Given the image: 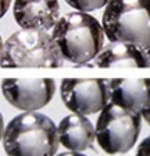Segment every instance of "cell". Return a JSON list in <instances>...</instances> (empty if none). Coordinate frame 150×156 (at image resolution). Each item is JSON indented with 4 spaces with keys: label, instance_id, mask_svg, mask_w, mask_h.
Wrapping results in <instances>:
<instances>
[{
    "label": "cell",
    "instance_id": "15",
    "mask_svg": "<svg viewBox=\"0 0 150 156\" xmlns=\"http://www.w3.org/2000/svg\"><path fill=\"white\" fill-rule=\"evenodd\" d=\"M141 115H142V118L145 119L146 122L150 125V101L148 103V105H146L145 108L142 110V112H141Z\"/></svg>",
    "mask_w": 150,
    "mask_h": 156
},
{
    "label": "cell",
    "instance_id": "9",
    "mask_svg": "<svg viewBox=\"0 0 150 156\" xmlns=\"http://www.w3.org/2000/svg\"><path fill=\"white\" fill-rule=\"evenodd\" d=\"M110 101L124 110L141 114L150 101V78L109 80Z\"/></svg>",
    "mask_w": 150,
    "mask_h": 156
},
{
    "label": "cell",
    "instance_id": "4",
    "mask_svg": "<svg viewBox=\"0 0 150 156\" xmlns=\"http://www.w3.org/2000/svg\"><path fill=\"white\" fill-rule=\"evenodd\" d=\"M63 58L51 33L21 29L3 43L0 67H52L63 65Z\"/></svg>",
    "mask_w": 150,
    "mask_h": 156
},
{
    "label": "cell",
    "instance_id": "18",
    "mask_svg": "<svg viewBox=\"0 0 150 156\" xmlns=\"http://www.w3.org/2000/svg\"><path fill=\"white\" fill-rule=\"evenodd\" d=\"M146 51V56H148V62H149V67H150V47L148 49H145Z\"/></svg>",
    "mask_w": 150,
    "mask_h": 156
},
{
    "label": "cell",
    "instance_id": "19",
    "mask_svg": "<svg viewBox=\"0 0 150 156\" xmlns=\"http://www.w3.org/2000/svg\"><path fill=\"white\" fill-rule=\"evenodd\" d=\"M2 51H3V40H2V36H0V56H2Z\"/></svg>",
    "mask_w": 150,
    "mask_h": 156
},
{
    "label": "cell",
    "instance_id": "7",
    "mask_svg": "<svg viewBox=\"0 0 150 156\" xmlns=\"http://www.w3.org/2000/svg\"><path fill=\"white\" fill-rule=\"evenodd\" d=\"M55 81L52 78L37 80H15L6 78L2 81L3 96L13 107L21 111H36L46 107L55 94Z\"/></svg>",
    "mask_w": 150,
    "mask_h": 156
},
{
    "label": "cell",
    "instance_id": "17",
    "mask_svg": "<svg viewBox=\"0 0 150 156\" xmlns=\"http://www.w3.org/2000/svg\"><path fill=\"white\" fill-rule=\"evenodd\" d=\"M3 132H4V121H3V115L0 112V141H2L3 137Z\"/></svg>",
    "mask_w": 150,
    "mask_h": 156
},
{
    "label": "cell",
    "instance_id": "12",
    "mask_svg": "<svg viewBox=\"0 0 150 156\" xmlns=\"http://www.w3.org/2000/svg\"><path fill=\"white\" fill-rule=\"evenodd\" d=\"M72 8L80 12H90L94 10L105 7L109 3V0H65Z\"/></svg>",
    "mask_w": 150,
    "mask_h": 156
},
{
    "label": "cell",
    "instance_id": "11",
    "mask_svg": "<svg viewBox=\"0 0 150 156\" xmlns=\"http://www.w3.org/2000/svg\"><path fill=\"white\" fill-rule=\"evenodd\" d=\"M94 67H149L146 51L131 43L113 41L101 49L92 63Z\"/></svg>",
    "mask_w": 150,
    "mask_h": 156
},
{
    "label": "cell",
    "instance_id": "8",
    "mask_svg": "<svg viewBox=\"0 0 150 156\" xmlns=\"http://www.w3.org/2000/svg\"><path fill=\"white\" fill-rule=\"evenodd\" d=\"M13 14L22 29L51 30L59 19L58 0H14Z\"/></svg>",
    "mask_w": 150,
    "mask_h": 156
},
{
    "label": "cell",
    "instance_id": "16",
    "mask_svg": "<svg viewBox=\"0 0 150 156\" xmlns=\"http://www.w3.org/2000/svg\"><path fill=\"white\" fill-rule=\"evenodd\" d=\"M57 156H85V155H83L81 152H72V151H69V152H62V154H59Z\"/></svg>",
    "mask_w": 150,
    "mask_h": 156
},
{
    "label": "cell",
    "instance_id": "3",
    "mask_svg": "<svg viewBox=\"0 0 150 156\" xmlns=\"http://www.w3.org/2000/svg\"><path fill=\"white\" fill-rule=\"evenodd\" d=\"M102 29L110 43L123 41L148 49L150 47V0H109Z\"/></svg>",
    "mask_w": 150,
    "mask_h": 156
},
{
    "label": "cell",
    "instance_id": "10",
    "mask_svg": "<svg viewBox=\"0 0 150 156\" xmlns=\"http://www.w3.org/2000/svg\"><path fill=\"white\" fill-rule=\"evenodd\" d=\"M58 140L72 152H83L92 148L95 141V127L84 115L70 114L57 126Z\"/></svg>",
    "mask_w": 150,
    "mask_h": 156
},
{
    "label": "cell",
    "instance_id": "2",
    "mask_svg": "<svg viewBox=\"0 0 150 156\" xmlns=\"http://www.w3.org/2000/svg\"><path fill=\"white\" fill-rule=\"evenodd\" d=\"M2 141L7 156H54L59 147L52 119L33 111L11 119L4 127Z\"/></svg>",
    "mask_w": 150,
    "mask_h": 156
},
{
    "label": "cell",
    "instance_id": "14",
    "mask_svg": "<svg viewBox=\"0 0 150 156\" xmlns=\"http://www.w3.org/2000/svg\"><path fill=\"white\" fill-rule=\"evenodd\" d=\"M11 4V0H0V19L6 15Z\"/></svg>",
    "mask_w": 150,
    "mask_h": 156
},
{
    "label": "cell",
    "instance_id": "5",
    "mask_svg": "<svg viewBox=\"0 0 150 156\" xmlns=\"http://www.w3.org/2000/svg\"><path fill=\"white\" fill-rule=\"evenodd\" d=\"M141 129V114L124 110L109 101L96 121L95 138L107 155H123L137 144Z\"/></svg>",
    "mask_w": 150,
    "mask_h": 156
},
{
    "label": "cell",
    "instance_id": "1",
    "mask_svg": "<svg viewBox=\"0 0 150 156\" xmlns=\"http://www.w3.org/2000/svg\"><path fill=\"white\" fill-rule=\"evenodd\" d=\"M51 37L63 60L79 66H90L103 48L105 33L95 16L73 11L59 16L52 27Z\"/></svg>",
    "mask_w": 150,
    "mask_h": 156
},
{
    "label": "cell",
    "instance_id": "13",
    "mask_svg": "<svg viewBox=\"0 0 150 156\" xmlns=\"http://www.w3.org/2000/svg\"><path fill=\"white\" fill-rule=\"evenodd\" d=\"M135 156H150V136L146 137L145 140L139 144Z\"/></svg>",
    "mask_w": 150,
    "mask_h": 156
},
{
    "label": "cell",
    "instance_id": "6",
    "mask_svg": "<svg viewBox=\"0 0 150 156\" xmlns=\"http://www.w3.org/2000/svg\"><path fill=\"white\" fill-rule=\"evenodd\" d=\"M63 104L79 115L101 112L110 101L109 80L102 78H65L61 82Z\"/></svg>",
    "mask_w": 150,
    "mask_h": 156
}]
</instances>
